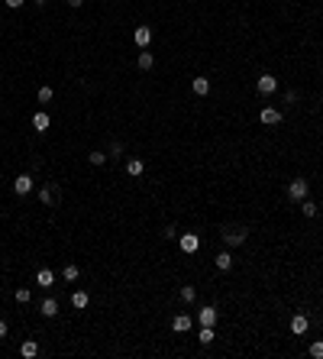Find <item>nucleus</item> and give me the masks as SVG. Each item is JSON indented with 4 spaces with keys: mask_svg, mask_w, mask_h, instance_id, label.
I'll return each mask as SVG.
<instances>
[{
    "mask_svg": "<svg viewBox=\"0 0 323 359\" xmlns=\"http://www.w3.org/2000/svg\"><path fill=\"white\" fill-rule=\"evenodd\" d=\"M307 191H310V185H307L304 178H294L291 185H287V198H291V201H304Z\"/></svg>",
    "mask_w": 323,
    "mask_h": 359,
    "instance_id": "f257e3e1",
    "label": "nucleus"
},
{
    "mask_svg": "<svg viewBox=\"0 0 323 359\" xmlns=\"http://www.w3.org/2000/svg\"><path fill=\"white\" fill-rule=\"evenodd\" d=\"M178 246H181V252H197L200 249V236L197 233H181V240H178Z\"/></svg>",
    "mask_w": 323,
    "mask_h": 359,
    "instance_id": "f03ea898",
    "label": "nucleus"
},
{
    "mask_svg": "<svg viewBox=\"0 0 323 359\" xmlns=\"http://www.w3.org/2000/svg\"><path fill=\"white\" fill-rule=\"evenodd\" d=\"M255 88H259V94H275V91H278V78H271V75H262V78L255 81Z\"/></svg>",
    "mask_w": 323,
    "mask_h": 359,
    "instance_id": "7ed1b4c3",
    "label": "nucleus"
},
{
    "mask_svg": "<svg viewBox=\"0 0 323 359\" xmlns=\"http://www.w3.org/2000/svg\"><path fill=\"white\" fill-rule=\"evenodd\" d=\"M259 120H262L265 126H278V123H281V110H275V107H262Z\"/></svg>",
    "mask_w": 323,
    "mask_h": 359,
    "instance_id": "20e7f679",
    "label": "nucleus"
},
{
    "mask_svg": "<svg viewBox=\"0 0 323 359\" xmlns=\"http://www.w3.org/2000/svg\"><path fill=\"white\" fill-rule=\"evenodd\" d=\"M13 191H17V194H29V191H33V175H17V178H13Z\"/></svg>",
    "mask_w": 323,
    "mask_h": 359,
    "instance_id": "39448f33",
    "label": "nucleus"
},
{
    "mask_svg": "<svg viewBox=\"0 0 323 359\" xmlns=\"http://www.w3.org/2000/svg\"><path fill=\"white\" fill-rule=\"evenodd\" d=\"M246 236H249L246 230H230V233H223V243L233 249V246H242V243H246Z\"/></svg>",
    "mask_w": 323,
    "mask_h": 359,
    "instance_id": "423d86ee",
    "label": "nucleus"
},
{
    "mask_svg": "<svg viewBox=\"0 0 323 359\" xmlns=\"http://www.w3.org/2000/svg\"><path fill=\"white\" fill-rule=\"evenodd\" d=\"M133 39H136V45H139V49H145V45L152 42V29H149V26H136Z\"/></svg>",
    "mask_w": 323,
    "mask_h": 359,
    "instance_id": "0eeeda50",
    "label": "nucleus"
},
{
    "mask_svg": "<svg viewBox=\"0 0 323 359\" xmlns=\"http://www.w3.org/2000/svg\"><path fill=\"white\" fill-rule=\"evenodd\" d=\"M55 198H58V188H55V185H45V188L39 191V201H42L45 207H52V204H55Z\"/></svg>",
    "mask_w": 323,
    "mask_h": 359,
    "instance_id": "6e6552de",
    "label": "nucleus"
},
{
    "mask_svg": "<svg viewBox=\"0 0 323 359\" xmlns=\"http://www.w3.org/2000/svg\"><path fill=\"white\" fill-rule=\"evenodd\" d=\"M197 321H200V327H214L216 323V307H200Z\"/></svg>",
    "mask_w": 323,
    "mask_h": 359,
    "instance_id": "1a4fd4ad",
    "label": "nucleus"
},
{
    "mask_svg": "<svg viewBox=\"0 0 323 359\" xmlns=\"http://www.w3.org/2000/svg\"><path fill=\"white\" fill-rule=\"evenodd\" d=\"M39 314H42V317H55V314H58V301H55V298H45L42 304H39Z\"/></svg>",
    "mask_w": 323,
    "mask_h": 359,
    "instance_id": "9d476101",
    "label": "nucleus"
},
{
    "mask_svg": "<svg viewBox=\"0 0 323 359\" xmlns=\"http://www.w3.org/2000/svg\"><path fill=\"white\" fill-rule=\"evenodd\" d=\"M49 123H52V120H49V113H42V110H39V113H33V126H36V133H45V130H49Z\"/></svg>",
    "mask_w": 323,
    "mask_h": 359,
    "instance_id": "9b49d317",
    "label": "nucleus"
},
{
    "mask_svg": "<svg viewBox=\"0 0 323 359\" xmlns=\"http://www.w3.org/2000/svg\"><path fill=\"white\" fill-rule=\"evenodd\" d=\"M126 171H129L133 178H139V175L145 171V162L143 159H129V162H126Z\"/></svg>",
    "mask_w": 323,
    "mask_h": 359,
    "instance_id": "f8f14e48",
    "label": "nucleus"
},
{
    "mask_svg": "<svg viewBox=\"0 0 323 359\" xmlns=\"http://www.w3.org/2000/svg\"><path fill=\"white\" fill-rule=\"evenodd\" d=\"M72 304H74V307H78V311H84V307H88V304H90V298H88V291H74V295H72Z\"/></svg>",
    "mask_w": 323,
    "mask_h": 359,
    "instance_id": "ddd939ff",
    "label": "nucleus"
},
{
    "mask_svg": "<svg viewBox=\"0 0 323 359\" xmlns=\"http://www.w3.org/2000/svg\"><path fill=\"white\" fill-rule=\"evenodd\" d=\"M171 327H175V330H178V333L191 330V317H188V314H178V317H175V321H171Z\"/></svg>",
    "mask_w": 323,
    "mask_h": 359,
    "instance_id": "4468645a",
    "label": "nucleus"
},
{
    "mask_svg": "<svg viewBox=\"0 0 323 359\" xmlns=\"http://www.w3.org/2000/svg\"><path fill=\"white\" fill-rule=\"evenodd\" d=\"M19 353H23V356H26V359L39 356V343H36V340H26V343H23V346H19Z\"/></svg>",
    "mask_w": 323,
    "mask_h": 359,
    "instance_id": "2eb2a0df",
    "label": "nucleus"
},
{
    "mask_svg": "<svg viewBox=\"0 0 323 359\" xmlns=\"http://www.w3.org/2000/svg\"><path fill=\"white\" fill-rule=\"evenodd\" d=\"M216 269H220V272H226V269H230V265H233V256H230V252H216Z\"/></svg>",
    "mask_w": 323,
    "mask_h": 359,
    "instance_id": "dca6fc26",
    "label": "nucleus"
},
{
    "mask_svg": "<svg viewBox=\"0 0 323 359\" xmlns=\"http://www.w3.org/2000/svg\"><path fill=\"white\" fill-rule=\"evenodd\" d=\"M291 330H294V333H307V317L294 314V317H291Z\"/></svg>",
    "mask_w": 323,
    "mask_h": 359,
    "instance_id": "f3484780",
    "label": "nucleus"
},
{
    "mask_svg": "<svg viewBox=\"0 0 323 359\" xmlns=\"http://www.w3.org/2000/svg\"><path fill=\"white\" fill-rule=\"evenodd\" d=\"M136 65H139V68H143V72H149V68H152V65H155L152 52H139V58H136Z\"/></svg>",
    "mask_w": 323,
    "mask_h": 359,
    "instance_id": "a211bd4d",
    "label": "nucleus"
},
{
    "mask_svg": "<svg viewBox=\"0 0 323 359\" xmlns=\"http://www.w3.org/2000/svg\"><path fill=\"white\" fill-rule=\"evenodd\" d=\"M191 88H194V94H200V97H204V94H210V81H207V78H194V84H191Z\"/></svg>",
    "mask_w": 323,
    "mask_h": 359,
    "instance_id": "6ab92c4d",
    "label": "nucleus"
},
{
    "mask_svg": "<svg viewBox=\"0 0 323 359\" xmlns=\"http://www.w3.org/2000/svg\"><path fill=\"white\" fill-rule=\"evenodd\" d=\"M36 282H39V285H42V288H52L55 275H52V272H49V269H42V272H39V275H36Z\"/></svg>",
    "mask_w": 323,
    "mask_h": 359,
    "instance_id": "aec40b11",
    "label": "nucleus"
},
{
    "mask_svg": "<svg viewBox=\"0 0 323 359\" xmlns=\"http://www.w3.org/2000/svg\"><path fill=\"white\" fill-rule=\"evenodd\" d=\"M78 275H81V272H78V265H65V272H62V279H65V282H74Z\"/></svg>",
    "mask_w": 323,
    "mask_h": 359,
    "instance_id": "412c9836",
    "label": "nucleus"
},
{
    "mask_svg": "<svg viewBox=\"0 0 323 359\" xmlns=\"http://www.w3.org/2000/svg\"><path fill=\"white\" fill-rule=\"evenodd\" d=\"M200 343H204V346H210V343H214V327H204V330H200V337H197Z\"/></svg>",
    "mask_w": 323,
    "mask_h": 359,
    "instance_id": "4be33fe9",
    "label": "nucleus"
},
{
    "mask_svg": "<svg viewBox=\"0 0 323 359\" xmlns=\"http://www.w3.org/2000/svg\"><path fill=\"white\" fill-rule=\"evenodd\" d=\"M301 210H304V217H317V204L307 201V198H304V204H301Z\"/></svg>",
    "mask_w": 323,
    "mask_h": 359,
    "instance_id": "5701e85b",
    "label": "nucleus"
},
{
    "mask_svg": "<svg viewBox=\"0 0 323 359\" xmlns=\"http://www.w3.org/2000/svg\"><path fill=\"white\" fill-rule=\"evenodd\" d=\"M181 298H184V301H188V304H191V301L197 298V291H194V285H184V288H181Z\"/></svg>",
    "mask_w": 323,
    "mask_h": 359,
    "instance_id": "b1692460",
    "label": "nucleus"
},
{
    "mask_svg": "<svg viewBox=\"0 0 323 359\" xmlns=\"http://www.w3.org/2000/svg\"><path fill=\"white\" fill-rule=\"evenodd\" d=\"M88 159H90V165H104V162H107V155H104V152H97V149H94V152H90Z\"/></svg>",
    "mask_w": 323,
    "mask_h": 359,
    "instance_id": "393cba45",
    "label": "nucleus"
},
{
    "mask_svg": "<svg viewBox=\"0 0 323 359\" xmlns=\"http://www.w3.org/2000/svg\"><path fill=\"white\" fill-rule=\"evenodd\" d=\"M310 356H314V359H323V343H320V340L310 343Z\"/></svg>",
    "mask_w": 323,
    "mask_h": 359,
    "instance_id": "a878e982",
    "label": "nucleus"
},
{
    "mask_svg": "<svg viewBox=\"0 0 323 359\" xmlns=\"http://www.w3.org/2000/svg\"><path fill=\"white\" fill-rule=\"evenodd\" d=\"M29 298H33V291H29V288H19V291H17V301H19V304H26Z\"/></svg>",
    "mask_w": 323,
    "mask_h": 359,
    "instance_id": "bb28decb",
    "label": "nucleus"
},
{
    "mask_svg": "<svg viewBox=\"0 0 323 359\" xmlns=\"http://www.w3.org/2000/svg\"><path fill=\"white\" fill-rule=\"evenodd\" d=\"M52 100V88H39V104H49Z\"/></svg>",
    "mask_w": 323,
    "mask_h": 359,
    "instance_id": "cd10ccee",
    "label": "nucleus"
},
{
    "mask_svg": "<svg viewBox=\"0 0 323 359\" xmlns=\"http://www.w3.org/2000/svg\"><path fill=\"white\" fill-rule=\"evenodd\" d=\"M23 3H26V0H7V7H10V10H19Z\"/></svg>",
    "mask_w": 323,
    "mask_h": 359,
    "instance_id": "c85d7f7f",
    "label": "nucleus"
},
{
    "mask_svg": "<svg viewBox=\"0 0 323 359\" xmlns=\"http://www.w3.org/2000/svg\"><path fill=\"white\" fill-rule=\"evenodd\" d=\"M7 337V321H0V340Z\"/></svg>",
    "mask_w": 323,
    "mask_h": 359,
    "instance_id": "c756f323",
    "label": "nucleus"
},
{
    "mask_svg": "<svg viewBox=\"0 0 323 359\" xmlns=\"http://www.w3.org/2000/svg\"><path fill=\"white\" fill-rule=\"evenodd\" d=\"M81 3H84V0H68V7H81Z\"/></svg>",
    "mask_w": 323,
    "mask_h": 359,
    "instance_id": "7c9ffc66",
    "label": "nucleus"
}]
</instances>
